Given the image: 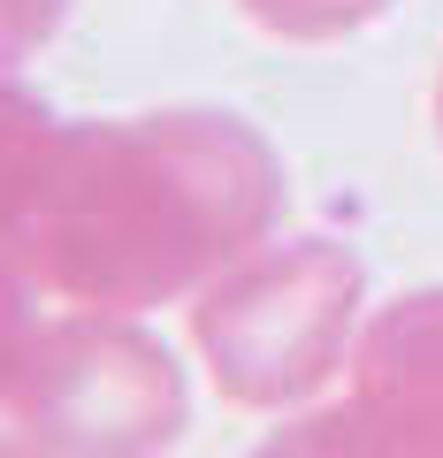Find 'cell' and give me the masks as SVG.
Here are the masks:
<instances>
[{"label": "cell", "instance_id": "obj_3", "mask_svg": "<svg viewBox=\"0 0 443 458\" xmlns=\"http://www.w3.org/2000/svg\"><path fill=\"white\" fill-rule=\"evenodd\" d=\"M192 428V375L146 313H38L8 436L38 458H161Z\"/></svg>", "mask_w": 443, "mask_h": 458}, {"label": "cell", "instance_id": "obj_1", "mask_svg": "<svg viewBox=\"0 0 443 458\" xmlns=\"http://www.w3.org/2000/svg\"><path fill=\"white\" fill-rule=\"evenodd\" d=\"M291 176L230 107L62 114L0 222V252L47 306H192L283 229Z\"/></svg>", "mask_w": 443, "mask_h": 458}, {"label": "cell", "instance_id": "obj_7", "mask_svg": "<svg viewBox=\"0 0 443 458\" xmlns=\"http://www.w3.org/2000/svg\"><path fill=\"white\" fill-rule=\"evenodd\" d=\"M62 23H69V0H0V77L38 62Z\"/></svg>", "mask_w": 443, "mask_h": 458}, {"label": "cell", "instance_id": "obj_4", "mask_svg": "<svg viewBox=\"0 0 443 458\" xmlns=\"http://www.w3.org/2000/svg\"><path fill=\"white\" fill-rule=\"evenodd\" d=\"M252 458H443V283L367 313L337 390L283 412Z\"/></svg>", "mask_w": 443, "mask_h": 458}, {"label": "cell", "instance_id": "obj_2", "mask_svg": "<svg viewBox=\"0 0 443 458\" xmlns=\"http://www.w3.org/2000/svg\"><path fill=\"white\" fill-rule=\"evenodd\" d=\"M360 328L367 267L337 237H268L192 298V352L237 412H298L328 397Z\"/></svg>", "mask_w": 443, "mask_h": 458}, {"label": "cell", "instance_id": "obj_9", "mask_svg": "<svg viewBox=\"0 0 443 458\" xmlns=\"http://www.w3.org/2000/svg\"><path fill=\"white\" fill-rule=\"evenodd\" d=\"M436 138H443V77H436Z\"/></svg>", "mask_w": 443, "mask_h": 458}, {"label": "cell", "instance_id": "obj_5", "mask_svg": "<svg viewBox=\"0 0 443 458\" xmlns=\"http://www.w3.org/2000/svg\"><path fill=\"white\" fill-rule=\"evenodd\" d=\"M390 8L397 0H237V16L260 23V31L283 38V47H337V38L382 23Z\"/></svg>", "mask_w": 443, "mask_h": 458}, {"label": "cell", "instance_id": "obj_6", "mask_svg": "<svg viewBox=\"0 0 443 458\" xmlns=\"http://www.w3.org/2000/svg\"><path fill=\"white\" fill-rule=\"evenodd\" d=\"M38 306L47 298L23 283V267L0 252V412H8V390H16V375H23V352H31V336H38Z\"/></svg>", "mask_w": 443, "mask_h": 458}, {"label": "cell", "instance_id": "obj_8", "mask_svg": "<svg viewBox=\"0 0 443 458\" xmlns=\"http://www.w3.org/2000/svg\"><path fill=\"white\" fill-rule=\"evenodd\" d=\"M0 458H38V451H23L16 436H0Z\"/></svg>", "mask_w": 443, "mask_h": 458}]
</instances>
